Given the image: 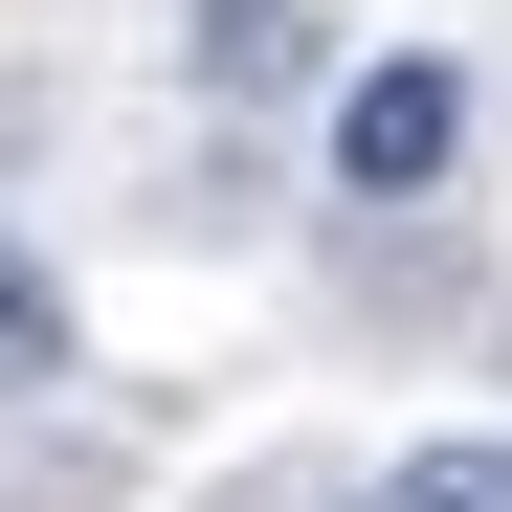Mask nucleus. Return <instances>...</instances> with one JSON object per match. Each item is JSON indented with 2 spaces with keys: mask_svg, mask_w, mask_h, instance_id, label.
<instances>
[{
  "mask_svg": "<svg viewBox=\"0 0 512 512\" xmlns=\"http://www.w3.org/2000/svg\"><path fill=\"white\" fill-rule=\"evenodd\" d=\"M179 67H201L223 112H290V90H334V23H312V0H201Z\"/></svg>",
  "mask_w": 512,
  "mask_h": 512,
  "instance_id": "obj_2",
  "label": "nucleus"
},
{
  "mask_svg": "<svg viewBox=\"0 0 512 512\" xmlns=\"http://www.w3.org/2000/svg\"><path fill=\"white\" fill-rule=\"evenodd\" d=\"M446 156H468V67L446 45H401L334 90V201H446Z\"/></svg>",
  "mask_w": 512,
  "mask_h": 512,
  "instance_id": "obj_1",
  "label": "nucleus"
},
{
  "mask_svg": "<svg viewBox=\"0 0 512 512\" xmlns=\"http://www.w3.org/2000/svg\"><path fill=\"white\" fill-rule=\"evenodd\" d=\"M357 512H512V446H401Z\"/></svg>",
  "mask_w": 512,
  "mask_h": 512,
  "instance_id": "obj_4",
  "label": "nucleus"
},
{
  "mask_svg": "<svg viewBox=\"0 0 512 512\" xmlns=\"http://www.w3.org/2000/svg\"><path fill=\"white\" fill-rule=\"evenodd\" d=\"M67 379V290H45V245H0V401H45Z\"/></svg>",
  "mask_w": 512,
  "mask_h": 512,
  "instance_id": "obj_3",
  "label": "nucleus"
}]
</instances>
